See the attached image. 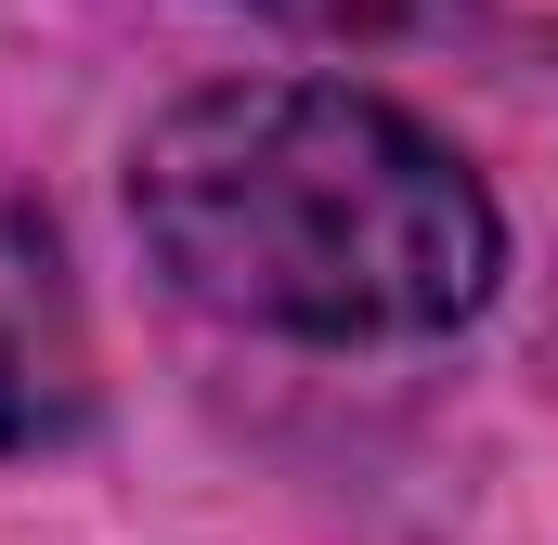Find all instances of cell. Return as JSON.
Here are the masks:
<instances>
[{"instance_id": "1", "label": "cell", "mask_w": 558, "mask_h": 545, "mask_svg": "<svg viewBox=\"0 0 558 545\" xmlns=\"http://www.w3.org/2000/svg\"><path fill=\"white\" fill-rule=\"evenodd\" d=\"M131 234L208 325L403 351L481 325L507 208L454 143L351 78H221L131 143Z\"/></svg>"}, {"instance_id": "2", "label": "cell", "mask_w": 558, "mask_h": 545, "mask_svg": "<svg viewBox=\"0 0 558 545\" xmlns=\"http://www.w3.org/2000/svg\"><path fill=\"white\" fill-rule=\"evenodd\" d=\"M247 13H274V26H299V39H416V26L454 13V0H247Z\"/></svg>"}, {"instance_id": "3", "label": "cell", "mask_w": 558, "mask_h": 545, "mask_svg": "<svg viewBox=\"0 0 558 545\" xmlns=\"http://www.w3.org/2000/svg\"><path fill=\"white\" fill-rule=\"evenodd\" d=\"M52 428H65V403H52V377H39V364H26V338L0 325V455H39Z\"/></svg>"}]
</instances>
